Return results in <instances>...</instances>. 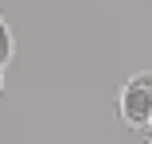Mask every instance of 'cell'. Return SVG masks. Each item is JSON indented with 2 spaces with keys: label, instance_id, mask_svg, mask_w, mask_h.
Wrapping results in <instances>:
<instances>
[{
  "label": "cell",
  "instance_id": "7a4b0ae2",
  "mask_svg": "<svg viewBox=\"0 0 152 144\" xmlns=\"http://www.w3.org/2000/svg\"><path fill=\"white\" fill-rule=\"evenodd\" d=\"M8 63H12V31H8L4 16H0V66H8Z\"/></svg>",
  "mask_w": 152,
  "mask_h": 144
},
{
  "label": "cell",
  "instance_id": "6da1fadb",
  "mask_svg": "<svg viewBox=\"0 0 152 144\" xmlns=\"http://www.w3.org/2000/svg\"><path fill=\"white\" fill-rule=\"evenodd\" d=\"M117 109H121V121L129 129H144L152 125V74H133L125 82V90L117 97Z\"/></svg>",
  "mask_w": 152,
  "mask_h": 144
},
{
  "label": "cell",
  "instance_id": "277c9868",
  "mask_svg": "<svg viewBox=\"0 0 152 144\" xmlns=\"http://www.w3.org/2000/svg\"><path fill=\"white\" fill-rule=\"evenodd\" d=\"M148 144H152V140H148Z\"/></svg>",
  "mask_w": 152,
  "mask_h": 144
},
{
  "label": "cell",
  "instance_id": "3957f363",
  "mask_svg": "<svg viewBox=\"0 0 152 144\" xmlns=\"http://www.w3.org/2000/svg\"><path fill=\"white\" fill-rule=\"evenodd\" d=\"M0 86H4V66H0Z\"/></svg>",
  "mask_w": 152,
  "mask_h": 144
}]
</instances>
